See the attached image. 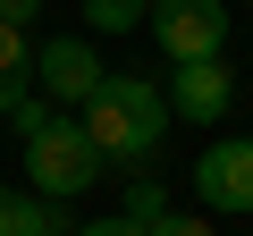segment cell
I'll list each match as a JSON object with an SVG mask.
<instances>
[{"label": "cell", "mask_w": 253, "mask_h": 236, "mask_svg": "<svg viewBox=\"0 0 253 236\" xmlns=\"http://www.w3.org/2000/svg\"><path fill=\"white\" fill-rule=\"evenodd\" d=\"M76 236H152V228H144V219H126V211H118V219H84Z\"/></svg>", "instance_id": "cell-12"}, {"label": "cell", "mask_w": 253, "mask_h": 236, "mask_svg": "<svg viewBox=\"0 0 253 236\" xmlns=\"http://www.w3.org/2000/svg\"><path fill=\"white\" fill-rule=\"evenodd\" d=\"M161 211H169V194H161V186H152V177H144V186H135V194H126V219H144V228H152V219H161Z\"/></svg>", "instance_id": "cell-10"}, {"label": "cell", "mask_w": 253, "mask_h": 236, "mask_svg": "<svg viewBox=\"0 0 253 236\" xmlns=\"http://www.w3.org/2000/svg\"><path fill=\"white\" fill-rule=\"evenodd\" d=\"M152 236H211V219H203V211H161Z\"/></svg>", "instance_id": "cell-11"}, {"label": "cell", "mask_w": 253, "mask_h": 236, "mask_svg": "<svg viewBox=\"0 0 253 236\" xmlns=\"http://www.w3.org/2000/svg\"><path fill=\"white\" fill-rule=\"evenodd\" d=\"M76 127L93 135L101 169H144V160L161 152V135H169V101H161V84L110 68V76L93 84V101L76 110Z\"/></svg>", "instance_id": "cell-1"}, {"label": "cell", "mask_w": 253, "mask_h": 236, "mask_svg": "<svg viewBox=\"0 0 253 236\" xmlns=\"http://www.w3.org/2000/svg\"><path fill=\"white\" fill-rule=\"evenodd\" d=\"M194 194L203 211H253V135H219L194 160Z\"/></svg>", "instance_id": "cell-6"}, {"label": "cell", "mask_w": 253, "mask_h": 236, "mask_svg": "<svg viewBox=\"0 0 253 236\" xmlns=\"http://www.w3.org/2000/svg\"><path fill=\"white\" fill-rule=\"evenodd\" d=\"M76 9H84L93 34H135V26L152 17V0H76Z\"/></svg>", "instance_id": "cell-9"}, {"label": "cell", "mask_w": 253, "mask_h": 236, "mask_svg": "<svg viewBox=\"0 0 253 236\" xmlns=\"http://www.w3.org/2000/svg\"><path fill=\"white\" fill-rule=\"evenodd\" d=\"M17 144H26V186H34L42 202H59V211H68V202H84V194H93L101 152H93V135L76 127L68 110H51L42 127H34V135H17Z\"/></svg>", "instance_id": "cell-2"}, {"label": "cell", "mask_w": 253, "mask_h": 236, "mask_svg": "<svg viewBox=\"0 0 253 236\" xmlns=\"http://www.w3.org/2000/svg\"><path fill=\"white\" fill-rule=\"evenodd\" d=\"M59 228H68V211H59V202H42L34 186H26V194L0 186V236H59Z\"/></svg>", "instance_id": "cell-8"}, {"label": "cell", "mask_w": 253, "mask_h": 236, "mask_svg": "<svg viewBox=\"0 0 253 236\" xmlns=\"http://www.w3.org/2000/svg\"><path fill=\"white\" fill-rule=\"evenodd\" d=\"M17 101H34V42L26 26H0V118H17Z\"/></svg>", "instance_id": "cell-7"}, {"label": "cell", "mask_w": 253, "mask_h": 236, "mask_svg": "<svg viewBox=\"0 0 253 236\" xmlns=\"http://www.w3.org/2000/svg\"><path fill=\"white\" fill-rule=\"evenodd\" d=\"M144 26L169 51V68H194V59H219L228 51V0H152Z\"/></svg>", "instance_id": "cell-3"}, {"label": "cell", "mask_w": 253, "mask_h": 236, "mask_svg": "<svg viewBox=\"0 0 253 236\" xmlns=\"http://www.w3.org/2000/svg\"><path fill=\"white\" fill-rule=\"evenodd\" d=\"M34 9L42 0H0V26H34Z\"/></svg>", "instance_id": "cell-13"}, {"label": "cell", "mask_w": 253, "mask_h": 236, "mask_svg": "<svg viewBox=\"0 0 253 236\" xmlns=\"http://www.w3.org/2000/svg\"><path fill=\"white\" fill-rule=\"evenodd\" d=\"M101 76H110V68H101V51H93V42H68V34H59V42H34V84L51 93V110H68V118H76V110L93 101V84H101Z\"/></svg>", "instance_id": "cell-4"}, {"label": "cell", "mask_w": 253, "mask_h": 236, "mask_svg": "<svg viewBox=\"0 0 253 236\" xmlns=\"http://www.w3.org/2000/svg\"><path fill=\"white\" fill-rule=\"evenodd\" d=\"M169 118H186V127H219V118L236 110V76L228 59H194V68H169Z\"/></svg>", "instance_id": "cell-5"}]
</instances>
